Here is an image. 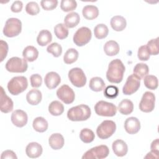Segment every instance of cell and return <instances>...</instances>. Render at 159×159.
I'll list each match as a JSON object with an SVG mask.
<instances>
[{
  "mask_svg": "<svg viewBox=\"0 0 159 159\" xmlns=\"http://www.w3.org/2000/svg\"><path fill=\"white\" fill-rule=\"evenodd\" d=\"M42 7L45 11H52L55 9L58 5L57 0H42L40 2Z\"/></svg>",
  "mask_w": 159,
  "mask_h": 159,
  "instance_id": "7bdbcfd3",
  "label": "cell"
},
{
  "mask_svg": "<svg viewBox=\"0 0 159 159\" xmlns=\"http://www.w3.org/2000/svg\"><path fill=\"white\" fill-rule=\"evenodd\" d=\"M116 129V123L110 120L102 121L96 129V134L101 139H107L115 132Z\"/></svg>",
  "mask_w": 159,
  "mask_h": 159,
  "instance_id": "52a82bcc",
  "label": "cell"
},
{
  "mask_svg": "<svg viewBox=\"0 0 159 159\" xmlns=\"http://www.w3.org/2000/svg\"><path fill=\"white\" fill-rule=\"evenodd\" d=\"M111 26L116 31H122L124 30L127 25L125 19L121 16H115L111 19Z\"/></svg>",
  "mask_w": 159,
  "mask_h": 159,
  "instance_id": "44dd1931",
  "label": "cell"
},
{
  "mask_svg": "<svg viewBox=\"0 0 159 159\" xmlns=\"http://www.w3.org/2000/svg\"><path fill=\"white\" fill-rule=\"evenodd\" d=\"M94 111L98 116L112 117L117 112V107L113 103L99 101L95 104Z\"/></svg>",
  "mask_w": 159,
  "mask_h": 159,
  "instance_id": "8992f818",
  "label": "cell"
},
{
  "mask_svg": "<svg viewBox=\"0 0 159 159\" xmlns=\"http://www.w3.org/2000/svg\"><path fill=\"white\" fill-rule=\"evenodd\" d=\"M54 33L59 39H65L68 35V30L65 24H58L54 27Z\"/></svg>",
  "mask_w": 159,
  "mask_h": 159,
  "instance_id": "836d02e7",
  "label": "cell"
},
{
  "mask_svg": "<svg viewBox=\"0 0 159 159\" xmlns=\"http://www.w3.org/2000/svg\"><path fill=\"white\" fill-rule=\"evenodd\" d=\"M78 55V52L76 49L69 48L63 56V61L66 64H71L77 60Z\"/></svg>",
  "mask_w": 159,
  "mask_h": 159,
  "instance_id": "e575fe53",
  "label": "cell"
},
{
  "mask_svg": "<svg viewBox=\"0 0 159 159\" xmlns=\"http://www.w3.org/2000/svg\"><path fill=\"white\" fill-rule=\"evenodd\" d=\"M118 110L122 114L129 115L133 112L134 104L130 100L128 99H124L122 100L119 104Z\"/></svg>",
  "mask_w": 159,
  "mask_h": 159,
  "instance_id": "4316f807",
  "label": "cell"
},
{
  "mask_svg": "<svg viewBox=\"0 0 159 159\" xmlns=\"http://www.w3.org/2000/svg\"><path fill=\"white\" fill-rule=\"evenodd\" d=\"M140 86V79L135 74H132L128 76L123 86L122 93L125 95H131L139 89Z\"/></svg>",
  "mask_w": 159,
  "mask_h": 159,
  "instance_id": "7c38bea8",
  "label": "cell"
},
{
  "mask_svg": "<svg viewBox=\"0 0 159 159\" xmlns=\"http://www.w3.org/2000/svg\"><path fill=\"white\" fill-rule=\"evenodd\" d=\"M23 7V3L20 1H14L11 7V10L13 12H19L22 11Z\"/></svg>",
  "mask_w": 159,
  "mask_h": 159,
  "instance_id": "7dc6e473",
  "label": "cell"
},
{
  "mask_svg": "<svg viewBox=\"0 0 159 159\" xmlns=\"http://www.w3.org/2000/svg\"><path fill=\"white\" fill-rule=\"evenodd\" d=\"M44 82L46 86L52 89L57 88L61 82V78L60 75L54 71H50L47 73L44 78Z\"/></svg>",
  "mask_w": 159,
  "mask_h": 159,
  "instance_id": "e0dca14e",
  "label": "cell"
},
{
  "mask_svg": "<svg viewBox=\"0 0 159 159\" xmlns=\"http://www.w3.org/2000/svg\"><path fill=\"white\" fill-rule=\"evenodd\" d=\"M0 52H1V61H2L6 57L8 52V45L6 42L1 40L0 41Z\"/></svg>",
  "mask_w": 159,
  "mask_h": 159,
  "instance_id": "bcb514c9",
  "label": "cell"
},
{
  "mask_svg": "<svg viewBox=\"0 0 159 159\" xmlns=\"http://www.w3.org/2000/svg\"><path fill=\"white\" fill-rule=\"evenodd\" d=\"M43 152L42 146L37 142L29 143L25 148V153L27 155L31 158H35L39 157Z\"/></svg>",
  "mask_w": 159,
  "mask_h": 159,
  "instance_id": "ac0fdd59",
  "label": "cell"
},
{
  "mask_svg": "<svg viewBox=\"0 0 159 159\" xmlns=\"http://www.w3.org/2000/svg\"><path fill=\"white\" fill-rule=\"evenodd\" d=\"M155 96L150 91H146L142 96L139 103V109L144 112H150L155 107Z\"/></svg>",
  "mask_w": 159,
  "mask_h": 159,
  "instance_id": "8fae6325",
  "label": "cell"
},
{
  "mask_svg": "<svg viewBox=\"0 0 159 159\" xmlns=\"http://www.w3.org/2000/svg\"><path fill=\"white\" fill-rule=\"evenodd\" d=\"M125 70V66L120 60L117 58L112 60L106 72L107 80L112 83H120L123 80Z\"/></svg>",
  "mask_w": 159,
  "mask_h": 159,
  "instance_id": "6da1fadb",
  "label": "cell"
},
{
  "mask_svg": "<svg viewBox=\"0 0 159 159\" xmlns=\"http://www.w3.org/2000/svg\"><path fill=\"white\" fill-rule=\"evenodd\" d=\"M150 149H151L152 152H153V153H155L158 156V153H159V140H158V139H156L152 142L151 146H150Z\"/></svg>",
  "mask_w": 159,
  "mask_h": 159,
  "instance_id": "681fc988",
  "label": "cell"
},
{
  "mask_svg": "<svg viewBox=\"0 0 159 159\" xmlns=\"http://www.w3.org/2000/svg\"><path fill=\"white\" fill-rule=\"evenodd\" d=\"M134 74L137 75L140 80L144 78L148 74L149 68L147 64L143 63H137L134 68Z\"/></svg>",
  "mask_w": 159,
  "mask_h": 159,
  "instance_id": "1f68e13d",
  "label": "cell"
},
{
  "mask_svg": "<svg viewBox=\"0 0 159 159\" xmlns=\"http://www.w3.org/2000/svg\"><path fill=\"white\" fill-rule=\"evenodd\" d=\"M11 122L17 127L25 126L28 120V117L26 112L22 110L17 109L14 111L11 115Z\"/></svg>",
  "mask_w": 159,
  "mask_h": 159,
  "instance_id": "5bb4252c",
  "label": "cell"
},
{
  "mask_svg": "<svg viewBox=\"0 0 159 159\" xmlns=\"http://www.w3.org/2000/svg\"><path fill=\"white\" fill-rule=\"evenodd\" d=\"M28 86V81L24 76L13 77L7 83V89L12 95H18L24 91Z\"/></svg>",
  "mask_w": 159,
  "mask_h": 159,
  "instance_id": "3957f363",
  "label": "cell"
},
{
  "mask_svg": "<svg viewBox=\"0 0 159 159\" xmlns=\"http://www.w3.org/2000/svg\"><path fill=\"white\" fill-rule=\"evenodd\" d=\"M144 84L146 88L149 89L155 90L158 88V79L155 76L153 75H147L143 78Z\"/></svg>",
  "mask_w": 159,
  "mask_h": 159,
  "instance_id": "8d00e7d4",
  "label": "cell"
},
{
  "mask_svg": "<svg viewBox=\"0 0 159 159\" xmlns=\"http://www.w3.org/2000/svg\"><path fill=\"white\" fill-rule=\"evenodd\" d=\"M82 14L85 19L88 20H93L98 16L99 10L95 6L87 5L83 8Z\"/></svg>",
  "mask_w": 159,
  "mask_h": 159,
  "instance_id": "cb8c5ba5",
  "label": "cell"
},
{
  "mask_svg": "<svg viewBox=\"0 0 159 159\" xmlns=\"http://www.w3.org/2000/svg\"><path fill=\"white\" fill-rule=\"evenodd\" d=\"M25 11L27 14L31 16H35L39 13L40 7L37 2L31 1L27 4L25 6Z\"/></svg>",
  "mask_w": 159,
  "mask_h": 159,
  "instance_id": "b9f144b4",
  "label": "cell"
},
{
  "mask_svg": "<svg viewBox=\"0 0 159 159\" xmlns=\"http://www.w3.org/2000/svg\"><path fill=\"white\" fill-rule=\"evenodd\" d=\"M32 126L34 129L38 132H44L48 129V122L42 117H37L33 120Z\"/></svg>",
  "mask_w": 159,
  "mask_h": 159,
  "instance_id": "f1b7e54d",
  "label": "cell"
},
{
  "mask_svg": "<svg viewBox=\"0 0 159 159\" xmlns=\"http://www.w3.org/2000/svg\"><path fill=\"white\" fill-rule=\"evenodd\" d=\"M124 129L128 134H135L140 129V122L137 117H130L124 122Z\"/></svg>",
  "mask_w": 159,
  "mask_h": 159,
  "instance_id": "2e32d148",
  "label": "cell"
},
{
  "mask_svg": "<svg viewBox=\"0 0 159 159\" xmlns=\"http://www.w3.org/2000/svg\"><path fill=\"white\" fill-rule=\"evenodd\" d=\"M57 97L65 104H69L72 103L75 98L73 90L67 84H63L57 91Z\"/></svg>",
  "mask_w": 159,
  "mask_h": 159,
  "instance_id": "4fadbf2b",
  "label": "cell"
},
{
  "mask_svg": "<svg viewBox=\"0 0 159 159\" xmlns=\"http://www.w3.org/2000/svg\"><path fill=\"white\" fill-rule=\"evenodd\" d=\"M13 101L7 96L3 88L1 87V99H0V109L2 112L9 113L13 109Z\"/></svg>",
  "mask_w": 159,
  "mask_h": 159,
  "instance_id": "9a60e30c",
  "label": "cell"
},
{
  "mask_svg": "<svg viewBox=\"0 0 159 159\" xmlns=\"http://www.w3.org/2000/svg\"><path fill=\"white\" fill-rule=\"evenodd\" d=\"M42 98V93L39 90L35 89L30 90L26 95V99L28 103L33 106L39 104Z\"/></svg>",
  "mask_w": 159,
  "mask_h": 159,
  "instance_id": "7402d4cb",
  "label": "cell"
},
{
  "mask_svg": "<svg viewBox=\"0 0 159 159\" xmlns=\"http://www.w3.org/2000/svg\"><path fill=\"white\" fill-rule=\"evenodd\" d=\"M22 56L24 58L29 62H32L37 60L39 56V52L37 49L32 45L27 46L23 50Z\"/></svg>",
  "mask_w": 159,
  "mask_h": 159,
  "instance_id": "603a6c76",
  "label": "cell"
},
{
  "mask_svg": "<svg viewBox=\"0 0 159 159\" xmlns=\"http://www.w3.org/2000/svg\"><path fill=\"white\" fill-rule=\"evenodd\" d=\"M120 47L117 42L114 40L107 41L104 45V51L107 56H115L119 52Z\"/></svg>",
  "mask_w": 159,
  "mask_h": 159,
  "instance_id": "d4e9b609",
  "label": "cell"
},
{
  "mask_svg": "<svg viewBox=\"0 0 159 159\" xmlns=\"http://www.w3.org/2000/svg\"><path fill=\"white\" fill-rule=\"evenodd\" d=\"M1 158L2 159H4V158H13V159L15 158V159H17V158L16 153L13 151L9 150L4 151L1 154Z\"/></svg>",
  "mask_w": 159,
  "mask_h": 159,
  "instance_id": "c3c4849f",
  "label": "cell"
},
{
  "mask_svg": "<svg viewBox=\"0 0 159 159\" xmlns=\"http://www.w3.org/2000/svg\"><path fill=\"white\" fill-rule=\"evenodd\" d=\"M22 30V22L17 18L8 19L3 29V34L7 37H14L17 36Z\"/></svg>",
  "mask_w": 159,
  "mask_h": 159,
  "instance_id": "277c9868",
  "label": "cell"
},
{
  "mask_svg": "<svg viewBox=\"0 0 159 159\" xmlns=\"http://www.w3.org/2000/svg\"><path fill=\"white\" fill-rule=\"evenodd\" d=\"M91 114V109L86 104L72 107L67 112V117L71 121L86 120L90 117Z\"/></svg>",
  "mask_w": 159,
  "mask_h": 159,
  "instance_id": "7a4b0ae2",
  "label": "cell"
},
{
  "mask_svg": "<svg viewBox=\"0 0 159 159\" xmlns=\"http://www.w3.org/2000/svg\"><path fill=\"white\" fill-rule=\"evenodd\" d=\"M47 51L48 53H52L53 57H58L61 55L62 47L59 43L57 42H53L47 47Z\"/></svg>",
  "mask_w": 159,
  "mask_h": 159,
  "instance_id": "ab89813d",
  "label": "cell"
},
{
  "mask_svg": "<svg viewBox=\"0 0 159 159\" xmlns=\"http://www.w3.org/2000/svg\"><path fill=\"white\" fill-rule=\"evenodd\" d=\"M119 94V89L117 86L109 85L104 90V95L106 98L114 99Z\"/></svg>",
  "mask_w": 159,
  "mask_h": 159,
  "instance_id": "60d3db41",
  "label": "cell"
},
{
  "mask_svg": "<svg viewBox=\"0 0 159 159\" xmlns=\"http://www.w3.org/2000/svg\"><path fill=\"white\" fill-rule=\"evenodd\" d=\"M80 20V15L77 12H73L68 14L65 16L64 19V23L66 27L73 28L79 24Z\"/></svg>",
  "mask_w": 159,
  "mask_h": 159,
  "instance_id": "484cf974",
  "label": "cell"
},
{
  "mask_svg": "<svg viewBox=\"0 0 159 159\" xmlns=\"http://www.w3.org/2000/svg\"><path fill=\"white\" fill-rule=\"evenodd\" d=\"M150 55L146 45H142L139 47L137 52V57L140 60L147 61L150 58Z\"/></svg>",
  "mask_w": 159,
  "mask_h": 159,
  "instance_id": "ee69618b",
  "label": "cell"
},
{
  "mask_svg": "<svg viewBox=\"0 0 159 159\" xmlns=\"http://www.w3.org/2000/svg\"><path fill=\"white\" fill-rule=\"evenodd\" d=\"M48 111L52 116H60L64 112V106L60 101H53L48 106Z\"/></svg>",
  "mask_w": 159,
  "mask_h": 159,
  "instance_id": "4dcf8cb0",
  "label": "cell"
},
{
  "mask_svg": "<svg viewBox=\"0 0 159 159\" xmlns=\"http://www.w3.org/2000/svg\"><path fill=\"white\" fill-rule=\"evenodd\" d=\"M77 7V3L74 0H62L60 3V7L63 11L70 12L75 10Z\"/></svg>",
  "mask_w": 159,
  "mask_h": 159,
  "instance_id": "f35d334b",
  "label": "cell"
},
{
  "mask_svg": "<svg viewBox=\"0 0 159 159\" xmlns=\"http://www.w3.org/2000/svg\"><path fill=\"white\" fill-rule=\"evenodd\" d=\"M30 84L33 88H39L42 84V78L40 75L34 74L30 76Z\"/></svg>",
  "mask_w": 159,
  "mask_h": 159,
  "instance_id": "f6af8a7d",
  "label": "cell"
},
{
  "mask_svg": "<svg viewBox=\"0 0 159 159\" xmlns=\"http://www.w3.org/2000/svg\"><path fill=\"white\" fill-rule=\"evenodd\" d=\"M148 51L150 55H157L159 53V48H158V37L156 39H151L149 40L146 45Z\"/></svg>",
  "mask_w": 159,
  "mask_h": 159,
  "instance_id": "74e56055",
  "label": "cell"
},
{
  "mask_svg": "<svg viewBox=\"0 0 159 159\" xmlns=\"http://www.w3.org/2000/svg\"><path fill=\"white\" fill-rule=\"evenodd\" d=\"M48 143L52 149L60 150L63 147L65 140L61 134L59 133H55L50 135L48 139Z\"/></svg>",
  "mask_w": 159,
  "mask_h": 159,
  "instance_id": "ffe728a7",
  "label": "cell"
},
{
  "mask_svg": "<svg viewBox=\"0 0 159 159\" xmlns=\"http://www.w3.org/2000/svg\"><path fill=\"white\" fill-rule=\"evenodd\" d=\"M109 33L108 27L104 24H98L94 29V34L96 38L102 39L106 38Z\"/></svg>",
  "mask_w": 159,
  "mask_h": 159,
  "instance_id": "d6a6232c",
  "label": "cell"
},
{
  "mask_svg": "<svg viewBox=\"0 0 159 159\" xmlns=\"http://www.w3.org/2000/svg\"><path fill=\"white\" fill-rule=\"evenodd\" d=\"M112 150L117 157H124L128 152V147L127 143L122 140H116L112 145Z\"/></svg>",
  "mask_w": 159,
  "mask_h": 159,
  "instance_id": "d6986e66",
  "label": "cell"
},
{
  "mask_svg": "<svg viewBox=\"0 0 159 159\" xmlns=\"http://www.w3.org/2000/svg\"><path fill=\"white\" fill-rule=\"evenodd\" d=\"M89 86L92 91L98 92L104 89L105 83L101 78L96 76L90 80Z\"/></svg>",
  "mask_w": 159,
  "mask_h": 159,
  "instance_id": "f546056e",
  "label": "cell"
},
{
  "mask_svg": "<svg viewBox=\"0 0 159 159\" xmlns=\"http://www.w3.org/2000/svg\"><path fill=\"white\" fill-rule=\"evenodd\" d=\"M109 153V149L105 145H101L86 151L82 157L83 159H102L106 158Z\"/></svg>",
  "mask_w": 159,
  "mask_h": 159,
  "instance_id": "ba28073f",
  "label": "cell"
},
{
  "mask_svg": "<svg viewBox=\"0 0 159 159\" xmlns=\"http://www.w3.org/2000/svg\"><path fill=\"white\" fill-rule=\"evenodd\" d=\"M92 33L91 30L86 27L79 28L73 35V42L78 47H82L87 44L91 40Z\"/></svg>",
  "mask_w": 159,
  "mask_h": 159,
  "instance_id": "9c48e42d",
  "label": "cell"
},
{
  "mask_svg": "<svg viewBox=\"0 0 159 159\" xmlns=\"http://www.w3.org/2000/svg\"><path fill=\"white\" fill-rule=\"evenodd\" d=\"M95 135L93 130L85 128L81 130L80 133V138L82 142L86 143L92 142L94 139Z\"/></svg>",
  "mask_w": 159,
  "mask_h": 159,
  "instance_id": "d590c367",
  "label": "cell"
},
{
  "mask_svg": "<svg viewBox=\"0 0 159 159\" xmlns=\"http://www.w3.org/2000/svg\"><path fill=\"white\" fill-rule=\"evenodd\" d=\"M5 66L7 71L11 73H24L27 70L28 65L24 58L14 57L7 60Z\"/></svg>",
  "mask_w": 159,
  "mask_h": 159,
  "instance_id": "5b68a950",
  "label": "cell"
},
{
  "mask_svg": "<svg viewBox=\"0 0 159 159\" xmlns=\"http://www.w3.org/2000/svg\"><path fill=\"white\" fill-rule=\"evenodd\" d=\"M68 78L73 85L77 88L83 87L86 83V77L83 70L80 68H73L68 72Z\"/></svg>",
  "mask_w": 159,
  "mask_h": 159,
  "instance_id": "30bf717a",
  "label": "cell"
},
{
  "mask_svg": "<svg viewBox=\"0 0 159 159\" xmlns=\"http://www.w3.org/2000/svg\"><path fill=\"white\" fill-rule=\"evenodd\" d=\"M52 40V35L48 30H42L37 37V42L40 46H45Z\"/></svg>",
  "mask_w": 159,
  "mask_h": 159,
  "instance_id": "83f0119b",
  "label": "cell"
}]
</instances>
